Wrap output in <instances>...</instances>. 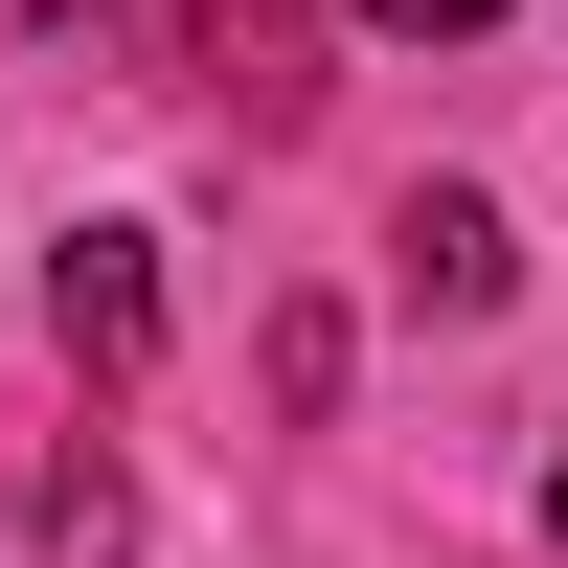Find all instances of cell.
<instances>
[{
  "instance_id": "1",
  "label": "cell",
  "mask_w": 568,
  "mask_h": 568,
  "mask_svg": "<svg viewBox=\"0 0 568 568\" xmlns=\"http://www.w3.org/2000/svg\"><path fill=\"white\" fill-rule=\"evenodd\" d=\"M114 546H136V500L91 478V455L69 478H0V568H114Z\"/></svg>"
},
{
  "instance_id": "2",
  "label": "cell",
  "mask_w": 568,
  "mask_h": 568,
  "mask_svg": "<svg viewBox=\"0 0 568 568\" xmlns=\"http://www.w3.org/2000/svg\"><path fill=\"white\" fill-rule=\"evenodd\" d=\"M182 69L227 114H296V0H182Z\"/></svg>"
},
{
  "instance_id": "3",
  "label": "cell",
  "mask_w": 568,
  "mask_h": 568,
  "mask_svg": "<svg viewBox=\"0 0 568 568\" xmlns=\"http://www.w3.org/2000/svg\"><path fill=\"white\" fill-rule=\"evenodd\" d=\"M69 342H91V364H136V342H160V273H136V227H69Z\"/></svg>"
},
{
  "instance_id": "4",
  "label": "cell",
  "mask_w": 568,
  "mask_h": 568,
  "mask_svg": "<svg viewBox=\"0 0 568 568\" xmlns=\"http://www.w3.org/2000/svg\"><path fill=\"white\" fill-rule=\"evenodd\" d=\"M387 251H409V296H433V318H478L500 273H524V251H500V205H409Z\"/></svg>"
},
{
  "instance_id": "5",
  "label": "cell",
  "mask_w": 568,
  "mask_h": 568,
  "mask_svg": "<svg viewBox=\"0 0 568 568\" xmlns=\"http://www.w3.org/2000/svg\"><path fill=\"white\" fill-rule=\"evenodd\" d=\"M364 23H387V45H455V23H500V0H364Z\"/></svg>"
},
{
  "instance_id": "6",
  "label": "cell",
  "mask_w": 568,
  "mask_h": 568,
  "mask_svg": "<svg viewBox=\"0 0 568 568\" xmlns=\"http://www.w3.org/2000/svg\"><path fill=\"white\" fill-rule=\"evenodd\" d=\"M546 524H568V455H546Z\"/></svg>"
},
{
  "instance_id": "7",
  "label": "cell",
  "mask_w": 568,
  "mask_h": 568,
  "mask_svg": "<svg viewBox=\"0 0 568 568\" xmlns=\"http://www.w3.org/2000/svg\"><path fill=\"white\" fill-rule=\"evenodd\" d=\"M23 23H69V0H23Z\"/></svg>"
}]
</instances>
